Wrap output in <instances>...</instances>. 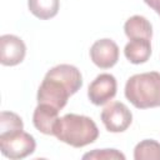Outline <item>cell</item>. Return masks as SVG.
Masks as SVG:
<instances>
[{"label": "cell", "instance_id": "cell-5", "mask_svg": "<svg viewBox=\"0 0 160 160\" xmlns=\"http://www.w3.org/2000/svg\"><path fill=\"white\" fill-rule=\"evenodd\" d=\"M100 118L104 126L110 132H122L130 126L132 121L131 111L125 104L120 101H112L108 104L102 109Z\"/></svg>", "mask_w": 160, "mask_h": 160}, {"label": "cell", "instance_id": "cell-16", "mask_svg": "<svg viewBox=\"0 0 160 160\" xmlns=\"http://www.w3.org/2000/svg\"><path fill=\"white\" fill-rule=\"evenodd\" d=\"M148 6H150L160 16V0H144Z\"/></svg>", "mask_w": 160, "mask_h": 160}, {"label": "cell", "instance_id": "cell-8", "mask_svg": "<svg viewBox=\"0 0 160 160\" xmlns=\"http://www.w3.org/2000/svg\"><path fill=\"white\" fill-rule=\"evenodd\" d=\"M26 54L24 41L11 34H5L0 38V62L5 66H15L20 64Z\"/></svg>", "mask_w": 160, "mask_h": 160}, {"label": "cell", "instance_id": "cell-4", "mask_svg": "<svg viewBox=\"0 0 160 160\" xmlns=\"http://www.w3.org/2000/svg\"><path fill=\"white\" fill-rule=\"evenodd\" d=\"M36 142L32 135L19 130L10 134L0 135V149L4 156L18 160L31 155L35 151Z\"/></svg>", "mask_w": 160, "mask_h": 160}, {"label": "cell", "instance_id": "cell-6", "mask_svg": "<svg viewBox=\"0 0 160 160\" xmlns=\"http://www.w3.org/2000/svg\"><path fill=\"white\" fill-rule=\"evenodd\" d=\"M116 79L114 75L104 72L98 75L88 88L89 100L94 105H104L116 95Z\"/></svg>", "mask_w": 160, "mask_h": 160}, {"label": "cell", "instance_id": "cell-7", "mask_svg": "<svg viewBox=\"0 0 160 160\" xmlns=\"http://www.w3.org/2000/svg\"><path fill=\"white\" fill-rule=\"evenodd\" d=\"M90 59L100 69H110L119 60V46L111 39L96 40L90 48Z\"/></svg>", "mask_w": 160, "mask_h": 160}, {"label": "cell", "instance_id": "cell-12", "mask_svg": "<svg viewBox=\"0 0 160 160\" xmlns=\"http://www.w3.org/2000/svg\"><path fill=\"white\" fill-rule=\"evenodd\" d=\"M59 0H28L30 12L40 20L54 18L59 11Z\"/></svg>", "mask_w": 160, "mask_h": 160}, {"label": "cell", "instance_id": "cell-13", "mask_svg": "<svg viewBox=\"0 0 160 160\" xmlns=\"http://www.w3.org/2000/svg\"><path fill=\"white\" fill-rule=\"evenodd\" d=\"M135 160H160V142L145 139L136 144L134 149Z\"/></svg>", "mask_w": 160, "mask_h": 160}, {"label": "cell", "instance_id": "cell-2", "mask_svg": "<svg viewBox=\"0 0 160 160\" xmlns=\"http://www.w3.org/2000/svg\"><path fill=\"white\" fill-rule=\"evenodd\" d=\"M126 99L138 109L160 106V72L135 74L125 84Z\"/></svg>", "mask_w": 160, "mask_h": 160}, {"label": "cell", "instance_id": "cell-15", "mask_svg": "<svg viewBox=\"0 0 160 160\" xmlns=\"http://www.w3.org/2000/svg\"><path fill=\"white\" fill-rule=\"evenodd\" d=\"M82 159L92 160H125V155L116 149H95L82 155Z\"/></svg>", "mask_w": 160, "mask_h": 160}, {"label": "cell", "instance_id": "cell-14", "mask_svg": "<svg viewBox=\"0 0 160 160\" xmlns=\"http://www.w3.org/2000/svg\"><path fill=\"white\" fill-rule=\"evenodd\" d=\"M24 129L21 118L11 111H1L0 114V135L15 132Z\"/></svg>", "mask_w": 160, "mask_h": 160}, {"label": "cell", "instance_id": "cell-10", "mask_svg": "<svg viewBox=\"0 0 160 160\" xmlns=\"http://www.w3.org/2000/svg\"><path fill=\"white\" fill-rule=\"evenodd\" d=\"M151 40L149 39H131L124 48L125 58L131 64L146 62L151 55Z\"/></svg>", "mask_w": 160, "mask_h": 160}, {"label": "cell", "instance_id": "cell-11", "mask_svg": "<svg viewBox=\"0 0 160 160\" xmlns=\"http://www.w3.org/2000/svg\"><path fill=\"white\" fill-rule=\"evenodd\" d=\"M125 35L131 39H149L152 38V26L150 21L140 15H134L129 18L124 24Z\"/></svg>", "mask_w": 160, "mask_h": 160}, {"label": "cell", "instance_id": "cell-1", "mask_svg": "<svg viewBox=\"0 0 160 160\" xmlns=\"http://www.w3.org/2000/svg\"><path fill=\"white\" fill-rule=\"evenodd\" d=\"M54 136L70 146L82 148L98 139L99 129L89 116L66 114L59 118L54 129Z\"/></svg>", "mask_w": 160, "mask_h": 160}, {"label": "cell", "instance_id": "cell-3", "mask_svg": "<svg viewBox=\"0 0 160 160\" xmlns=\"http://www.w3.org/2000/svg\"><path fill=\"white\" fill-rule=\"evenodd\" d=\"M71 95L74 94L65 82L46 72L44 80L39 86L36 99L38 104H49L61 110L66 105L68 99Z\"/></svg>", "mask_w": 160, "mask_h": 160}, {"label": "cell", "instance_id": "cell-9", "mask_svg": "<svg viewBox=\"0 0 160 160\" xmlns=\"http://www.w3.org/2000/svg\"><path fill=\"white\" fill-rule=\"evenodd\" d=\"M59 111L52 105L38 104L32 114L34 126L45 135H54V129L59 120Z\"/></svg>", "mask_w": 160, "mask_h": 160}]
</instances>
